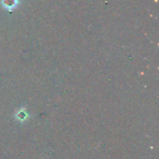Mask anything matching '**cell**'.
Instances as JSON below:
<instances>
[{
    "label": "cell",
    "mask_w": 159,
    "mask_h": 159,
    "mask_svg": "<svg viewBox=\"0 0 159 159\" xmlns=\"http://www.w3.org/2000/svg\"><path fill=\"white\" fill-rule=\"evenodd\" d=\"M18 4L17 0H2V5L4 6L5 8L7 9H12L13 7H15Z\"/></svg>",
    "instance_id": "obj_1"
}]
</instances>
